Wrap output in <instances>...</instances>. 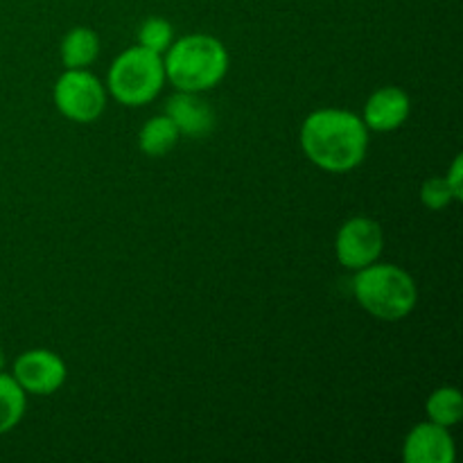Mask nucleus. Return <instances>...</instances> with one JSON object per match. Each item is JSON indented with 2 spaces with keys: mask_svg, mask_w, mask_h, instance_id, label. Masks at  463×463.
<instances>
[{
  "mask_svg": "<svg viewBox=\"0 0 463 463\" xmlns=\"http://www.w3.org/2000/svg\"><path fill=\"white\" fill-rule=\"evenodd\" d=\"M428 420L441 425V428H452L463 419V398L457 387H439L434 389L432 396L425 402Z\"/></svg>",
  "mask_w": 463,
  "mask_h": 463,
  "instance_id": "4468645a",
  "label": "nucleus"
},
{
  "mask_svg": "<svg viewBox=\"0 0 463 463\" xmlns=\"http://www.w3.org/2000/svg\"><path fill=\"white\" fill-rule=\"evenodd\" d=\"M353 294L357 303L380 321H401L411 315L419 301L414 279L398 265H380L378 260L355 271Z\"/></svg>",
  "mask_w": 463,
  "mask_h": 463,
  "instance_id": "7ed1b4c3",
  "label": "nucleus"
},
{
  "mask_svg": "<svg viewBox=\"0 0 463 463\" xmlns=\"http://www.w3.org/2000/svg\"><path fill=\"white\" fill-rule=\"evenodd\" d=\"M384 247L383 226L371 217H351L344 222L335 240V256L339 265L357 271L373 265Z\"/></svg>",
  "mask_w": 463,
  "mask_h": 463,
  "instance_id": "423d86ee",
  "label": "nucleus"
},
{
  "mask_svg": "<svg viewBox=\"0 0 463 463\" xmlns=\"http://www.w3.org/2000/svg\"><path fill=\"white\" fill-rule=\"evenodd\" d=\"M172 41H175V27L170 21L161 16H152L140 25L138 30V45L152 50L156 54H165V50L170 48Z\"/></svg>",
  "mask_w": 463,
  "mask_h": 463,
  "instance_id": "2eb2a0df",
  "label": "nucleus"
},
{
  "mask_svg": "<svg viewBox=\"0 0 463 463\" xmlns=\"http://www.w3.org/2000/svg\"><path fill=\"white\" fill-rule=\"evenodd\" d=\"M52 95L59 113L80 125L95 122L107 109V89L86 68H66Z\"/></svg>",
  "mask_w": 463,
  "mask_h": 463,
  "instance_id": "39448f33",
  "label": "nucleus"
},
{
  "mask_svg": "<svg viewBox=\"0 0 463 463\" xmlns=\"http://www.w3.org/2000/svg\"><path fill=\"white\" fill-rule=\"evenodd\" d=\"M165 80L176 90L203 93L220 84L229 72V52L224 43L211 34H188L172 41L163 57Z\"/></svg>",
  "mask_w": 463,
  "mask_h": 463,
  "instance_id": "f03ea898",
  "label": "nucleus"
},
{
  "mask_svg": "<svg viewBox=\"0 0 463 463\" xmlns=\"http://www.w3.org/2000/svg\"><path fill=\"white\" fill-rule=\"evenodd\" d=\"M3 369H5V353L3 348H0V373H3Z\"/></svg>",
  "mask_w": 463,
  "mask_h": 463,
  "instance_id": "a211bd4d",
  "label": "nucleus"
},
{
  "mask_svg": "<svg viewBox=\"0 0 463 463\" xmlns=\"http://www.w3.org/2000/svg\"><path fill=\"white\" fill-rule=\"evenodd\" d=\"M12 375L27 396H50L63 387L68 369L57 353L34 348L16 357Z\"/></svg>",
  "mask_w": 463,
  "mask_h": 463,
  "instance_id": "0eeeda50",
  "label": "nucleus"
},
{
  "mask_svg": "<svg viewBox=\"0 0 463 463\" xmlns=\"http://www.w3.org/2000/svg\"><path fill=\"white\" fill-rule=\"evenodd\" d=\"M446 181L448 185H450V190L455 193L457 202H461L463 199V158L457 156L455 161H452L450 170H448L446 175Z\"/></svg>",
  "mask_w": 463,
  "mask_h": 463,
  "instance_id": "f3484780",
  "label": "nucleus"
},
{
  "mask_svg": "<svg viewBox=\"0 0 463 463\" xmlns=\"http://www.w3.org/2000/svg\"><path fill=\"white\" fill-rule=\"evenodd\" d=\"M411 113V99L398 86H383L375 90L364 104V120L366 129L378 131V134H387V131L401 129L407 122Z\"/></svg>",
  "mask_w": 463,
  "mask_h": 463,
  "instance_id": "1a4fd4ad",
  "label": "nucleus"
},
{
  "mask_svg": "<svg viewBox=\"0 0 463 463\" xmlns=\"http://www.w3.org/2000/svg\"><path fill=\"white\" fill-rule=\"evenodd\" d=\"M163 84H165L163 54L152 52L143 45L127 48L113 59L109 68V90L125 107H145L161 93Z\"/></svg>",
  "mask_w": 463,
  "mask_h": 463,
  "instance_id": "20e7f679",
  "label": "nucleus"
},
{
  "mask_svg": "<svg viewBox=\"0 0 463 463\" xmlns=\"http://www.w3.org/2000/svg\"><path fill=\"white\" fill-rule=\"evenodd\" d=\"M165 116L175 122L181 136H203L215 127V113L199 93L179 90L165 104Z\"/></svg>",
  "mask_w": 463,
  "mask_h": 463,
  "instance_id": "9d476101",
  "label": "nucleus"
},
{
  "mask_svg": "<svg viewBox=\"0 0 463 463\" xmlns=\"http://www.w3.org/2000/svg\"><path fill=\"white\" fill-rule=\"evenodd\" d=\"M420 202H423L425 208L430 211H443V208L450 206L452 202H457L455 193L448 185L446 176H432L423 184L420 188Z\"/></svg>",
  "mask_w": 463,
  "mask_h": 463,
  "instance_id": "dca6fc26",
  "label": "nucleus"
},
{
  "mask_svg": "<svg viewBox=\"0 0 463 463\" xmlns=\"http://www.w3.org/2000/svg\"><path fill=\"white\" fill-rule=\"evenodd\" d=\"M364 120L346 109H319L301 125V147L317 167L326 172H351L369 152Z\"/></svg>",
  "mask_w": 463,
  "mask_h": 463,
  "instance_id": "f257e3e1",
  "label": "nucleus"
},
{
  "mask_svg": "<svg viewBox=\"0 0 463 463\" xmlns=\"http://www.w3.org/2000/svg\"><path fill=\"white\" fill-rule=\"evenodd\" d=\"M402 459L407 463H452L455 441L448 428L425 420L407 434L402 443Z\"/></svg>",
  "mask_w": 463,
  "mask_h": 463,
  "instance_id": "6e6552de",
  "label": "nucleus"
},
{
  "mask_svg": "<svg viewBox=\"0 0 463 463\" xmlns=\"http://www.w3.org/2000/svg\"><path fill=\"white\" fill-rule=\"evenodd\" d=\"M179 138L181 134L175 127V122L163 113V116H154L145 122L138 134V147L147 156L158 158L170 154L176 147V143H179Z\"/></svg>",
  "mask_w": 463,
  "mask_h": 463,
  "instance_id": "9b49d317",
  "label": "nucleus"
},
{
  "mask_svg": "<svg viewBox=\"0 0 463 463\" xmlns=\"http://www.w3.org/2000/svg\"><path fill=\"white\" fill-rule=\"evenodd\" d=\"M27 393L14 375L0 373V434H7L16 428L25 416Z\"/></svg>",
  "mask_w": 463,
  "mask_h": 463,
  "instance_id": "ddd939ff",
  "label": "nucleus"
},
{
  "mask_svg": "<svg viewBox=\"0 0 463 463\" xmlns=\"http://www.w3.org/2000/svg\"><path fill=\"white\" fill-rule=\"evenodd\" d=\"M99 36L90 27H72L61 41V61L66 68H86L98 59Z\"/></svg>",
  "mask_w": 463,
  "mask_h": 463,
  "instance_id": "f8f14e48",
  "label": "nucleus"
}]
</instances>
